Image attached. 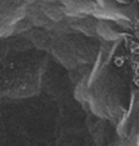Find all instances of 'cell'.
I'll list each match as a JSON object with an SVG mask.
<instances>
[{
    "mask_svg": "<svg viewBox=\"0 0 139 146\" xmlns=\"http://www.w3.org/2000/svg\"><path fill=\"white\" fill-rule=\"evenodd\" d=\"M137 27L98 16L0 19V146H139Z\"/></svg>",
    "mask_w": 139,
    "mask_h": 146,
    "instance_id": "obj_1",
    "label": "cell"
}]
</instances>
